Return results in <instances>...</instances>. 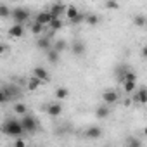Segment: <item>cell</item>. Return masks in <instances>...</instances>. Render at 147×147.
I'll use <instances>...</instances> for the list:
<instances>
[{"instance_id": "cell-8", "label": "cell", "mask_w": 147, "mask_h": 147, "mask_svg": "<svg viewBox=\"0 0 147 147\" xmlns=\"http://www.w3.org/2000/svg\"><path fill=\"white\" fill-rule=\"evenodd\" d=\"M85 137H87L88 140H99V138L102 137V128H100V126L92 125V126H88V128H87Z\"/></svg>"}, {"instance_id": "cell-21", "label": "cell", "mask_w": 147, "mask_h": 147, "mask_svg": "<svg viewBox=\"0 0 147 147\" xmlns=\"http://www.w3.org/2000/svg\"><path fill=\"white\" fill-rule=\"evenodd\" d=\"M14 113L19 114V116H24V114H28V106H26L24 102H16V106H14Z\"/></svg>"}, {"instance_id": "cell-10", "label": "cell", "mask_w": 147, "mask_h": 147, "mask_svg": "<svg viewBox=\"0 0 147 147\" xmlns=\"http://www.w3.org/2000/svg\"><path fill=\"white\" fill-rule=\"evenodd\" d=\"M52 19H54V18L50 16L49 11H42V12L36 14V21H35V23H38V24H42V26L45 28V26H49V23H50Z\"/></svg>"}, {"instance_id": "cell-28", "label": "cell", "mask_w": 147, "mask_h": 147, "mask_svg": "<svg viewBox=\"0 0 147 147\" xmlns=\"http://www.w3.org/2000/svg\"><path fill=\"white\" fill-rule=\"evenodd\" d=\"M42 31H43V26L42 24H38V23H33L31 24V33L33 35H40Z\"/></svg>"}, {"instance_id": "cell-16", "label": "cell", "mask_w": 147, "mask_h": 147, "mask_svg": "<svg viewBox=\"0 0 147 147\" xmlns=\"http://www.w3.org/2000/svg\"><path fill=\"white\" fill-rule=\"evenodd\" d=\"M109 114H111V109H109L107 106H104V104L95 109V116H97L99 119H106V118H109Z\"/></svg>"}, {"instance_id": "cell-35", "label": "cell", "mask_w": 147, "mask_h": 147, "mask_svg": "<svg viewBox=\"0 0 147 147\" xmlns=\"http://www.w3.org/2000/svg\"><path fill=\"white\" fill-rule=\"evenodd\" d=\"M0 40H2V35H0Z\"/></svg>"}, {"instance_id": "cell-20", "label": "cell", "mask_w": 147, "mask_h": 147, "mask_svg": "<svg viewBox=\"0 0 147 147\" xmlns=\"http://www.w3.org/2000/svg\"><path fill=\"white\" fill-rule=\"evenodd\" d=\"M59 59H61V55H59L54 49L47 50V61H49L50 64H57V62H59Z\"/></svg>"}, {"instance_id": "cell-1", "label": "cell", "mask_w": 147, "mask_h": 147, "mask_svg": "<svg viewBox=\"0 0 147 147\" xmlns=\"http://www.w3.org/2000/svg\"><path fill=\"white\" fill-rule=\"evenodd\" d=\"M2 131L7 135V137H14V138H19L23 137V126L18 119H7L4 125H2Z\"/></svg>"}, {"instance_id": "cell-13", "label": "cell", "mask_w": 147, "mask_h": 147, "mask_svg": "<svg viewBox=\"0 0 147 147\" xmlns=\"http://www.w3.org/2000/svg\"><path fill=\"white\" fill-rule=\"evenodd\" d=\"M54 97H55V100H57V102L66 100V99L69 97V90H67L66 87H57V88H55V92H54Z\"/></svg>"}, {"instance_id": "cell-22", "label": "cell", "mask_w": 147, "mask_h": 147, "mask_svg": "<svg viewBox=\"0 0 147 147\" xmlns=\"http://www.w3.org/2000/svg\"><path fill=\"white\" fill-rule=\"evenodd\" d=\"M85 21H87L90 26H97L99 21H100V18H99L97 14H85Z\"/></svg>"}, {"instance_id": "cell-32", "label": "cell", "mask_w": 147, "mask_h": 147, "mask_svg": "<svg viewBox=\"0 0 147 147\" xmlns=\"http://www.w3.org/2000/svg\"><path fill=\"white\" fill-rule=\"evenodd\" d=\"M14 147H26V140L21 138V137L16 138V140H14Z\"/></svg>"}, {"instance_id": "cell-15", "label": "cell", "mask_w": 147, "mask_h": 147, "mask_svg": "<svg viewBox=\"0 0 147 147\" xmlns=\"http://www.w3.org/2000/svg\"><path fill=\"white\" fill-rule=\"evenodd\" d=\"M78 14H80V11H78V7H76V5H66V12H64V16L69 19V23L75 19Z\"/></svg>"}, {"instance_id": "cell-33", "label": "cell", "mask_w": 147, "mask_h": 147, "mask_svg": "<svg viewBox=\"0 0 147 147\" xmlns=\"http://www.w3.org/2000/svg\"><path fill=\"white\" fill-rule=\"evenodd\" d=\"M7 50H9V47H7L5 43H2V42H0V55H4Z\"/></svg>"}, {"instance_id": "cell-27", "label": "cell", "mask_w": 147, "mask_h": 147, "mask_svg": "<svg viewBox=\"0 0 147 147\" xmlns=\"http://www.w3.org/2000/svg\"><path fill=\"white\" fill-rule=\"evenodd\" d=\"M11 12H12V9H11L9 5L0 4V18H9V16H11Z\"/></svg>"}, {"instance_id": "cell-24", "label": "cell", "mask_w": 147, "mask_h": 147, "mask_svg": "<svg viewBox=\"0 0 147 147\" xmlns=\"http://www.w3.org/2000/svg\"><path fill=\"white\" fill-rule=\"evenodd\" d=\"M62 26H64L62 19H52V21L49 23V28H50L52 31H59V30H61Z\"/></svg>"}, {"instance_id": "cell-34", "label": "cell", "mask_w": 147, "mask_h": 147, "mask_svg": "<svg viewBox=\"0 0 147 147\" xmlns=\"http://www.w3.org/2000/svg\"><path fill=\"white\" fill-rule=\"evenodd\" d=\"M7 102V97L4 95V92H2V88H0V104H5Z\"/></svg>"}, {"instance_id": "cell-17", "label": "cell", "mask_w": 147, "mask_h": 147, "mask_svg": "<svg viewBox=\"0 0 147 147\" xmlns=\"http://www.w3.org/2000/svg\"><path fill=\"white\" fill-rule=\"evenodd\" d=\"M67 42L66 40H55L54 43H52V49L57 52V54H61V52H64V50H67Z\"/></svg>"}, {"instance_id": "cell-7", "label": "cell", "mask_w": 147, "mask_h": 147, "mask_svg": "<svg viewBox=\"0 0 147 147\" xmlns=\"http://www.w3.org/2000/svg\"><path fill=\"white\" fill-rule=\"evenodd\" d=\"M47 114L49 116H52V118H57V116H61V113H62V104L61 102H50V104H47Z\"/></svg>"}, {"instance_id": "cell-2", "label": "cell", "mask_w": 147, "mask_h": 147, "mask_svg": "<svg viewBox=\"0 0 147 147\" xmlns=\"http://www.w3.org/2000/svg\"><path fill=\"white\" fill-rule=\"evenodd\" d=\"M19 123H21L24 133H35V131L38 130V121H36L31 114H24V116L19 119Z\"/></svg>"}, {"instance_id": "cell-6", "label": "cell", "mask_w": 147, "mask_h": 147, "mask_svg": "<svg viewBox=\"0 0 147 147\" xmlns=\"http://www.w3.org/2000/svg\"><path fill=\"white\" fill-rule=\"evenodd\" d=\"M33 76H35L36 80H40L43 85H45L47 82H50V73H49L43 66H36V67L33 69Z\"/></svg>"}, {"instance_id": "cell-30", "label": "cell", "mask_w": 147, "mask_h": 147, "mask_svg": "<svg viewBox=\"0 0 147 147\" xmlns=\"http://www.w3.org/2000/svg\"><path fill=\"white\" fill-rule=\"evenodd\" d=\"M83 21H85V14H83V12H80L75 19L71 21V24H80V23H83Z\"/></svg>"}, {"instance_id": "cell-12", "label": "cell", "mask_w": 147, "mask_h": 147, "mask_svg": "<svg viewBox=\"0 0 147 147\" xmlns=\"http://www.w3.org/2000/svg\"><path fill=\"white\" fill-rule=\"evenodd\" d=\"M9 36L11 38H23L24 36V28L23 24H14L9 28Z\"/></svg>"}, {"instance_id": "cell-14", "label": "cell", "mask_w": 147, "mask_h": 147, "mask_svg": "<svg viewBox=\"0 0 147 147\" xmlns=\"http://www.w3.org/2000/svg\"><path fill=\"white\" fill-rule=\"evenodd\" d=\"M42 85H43V83H42L40 80H36L35 76H31V78H28V80H26V88H28L30 92H35V90H38Z\"/></svg>"}, {"instance_id": "cell-4", "label": "cell", "mask_w": 147, "mask_h": 147, "mask_svg": "<svg viewBox=\"0 0 147 147\" xmlns=\"http://www.w3.org/2000/svg\"><path fill=\"white\" fill-rule=\"evenodd\" d=\"M2 92H4V95L7 97V102L16 100V99L21 97V92H19V88H18L14 83H5V85L2 87Z\"/></svg>"}, {"instance_id": "cell-9", "label": "cell", "mask_w": 147, "mask_h": 147, "mask_svg": "<svg viewBox=\"0 0 147 147\" xmlns=\"http://www.w3.org/2000/svg\"><path fill=\"white\" fill-rule=\"evenodd\" d=\"M49 12H50V16L54 19H61V16L66 12V5L64 4H52L50 9H49Z\"/></svg>"}, {"instance_id": "cell-3", "label": "cell", "mask_w": 147, "mask_h": 147, "mask_svg": "<svg viewBox=\"0 0 147 147\" xmlns=\"http://www.w3.org/2000/svg\"><path fill=\"white\" fill-rule=\"evenodd\" d=\"M11 18L16 21V24H23L30 19V11L26 7H16V9H12Z\"/></svg>"}, {"instance_id": "cell-29", "label": "cell", "mask_w": 147, "mask_h": 147, "mask_svg": "<svg viewBox=\"0 0 147 147\" xmlns=\"http://www.w3.org/2000/svg\"><path fill=\"white\" fill-rule=\"evenodd\" d=\"M104 7L113 11V9H119V4H118V2H114V0H109V2H106V4H104Z\"/></svg>"}, {"instance_id": "cell-18", "label": "cell", "mask_w": 147, "mask_h": 147, "mask_svg": "<svg viewBox=\"0 0 147 147\" xmlns=\"http://www.w3.org/2000/svg\"><path fill=\"white\" fill-rule=\"evenodd\" d=\"M135 99H137L140 104H145V102H147V88H145V87H140L138 92L135 94Z\"/></svg>"}, {"instance_id": "cell-23", "label": "cell", "mask_w": 147, "mask_h": 147, "mask_svg": "<svg viewBox=\"0 0 147 147\" xmlns=\"http://www.w3.org/2000/svg\"><path fill=\"white\" fill-rule=\"evenodd\" d=\"M145 23H147V19H145V16H144V14H137V16L133 18V24H135L137 28H144V26H145Z\"/></svg>"}, {"instance_id": "cell-5", "label": "cell", "mask_w": 147, "mask_h": 147, "mask_svg": "<svg viewBox=\"0 0 147 147\" xmlns=\"http://www.w3.org/2000/svg\"><path fill=\"white\" fill-rule=\"evenodd\" d=\"M118 99H119V94H118L114 88H109V90H104V92H102V102H104V106L116 104Z\"/></svg>"}, {"instance_id": "cell-31", "label": "cell", "mask_w": 147, "mask_h": 147, "mask_svg": "<svg viewBox=\"0 0 147 147\" xmlns=\"http://www.w3.org/2000/svg\"><path fill=\"white\" fill-rule=\"evenodd\" d=\"M128 147H142V142L138 138H130L128 140Z\"/></svg>"}, {"instance_id": "cell-11", "label": "cell", "mask_w": 147, "mask_h": 147, "mask_svg": "<svg viewBox=\"0 0 147 147\" xmlns=\"http://www.w3.org/2000/svg\"><path fill=\"white\" fill-rule=\"evenodd\" d=\"M71 50H73V54L75 55H85V50H87V47H85V43L82 42V40H75L71 43Z\"/></svg>"}, {"instance_id": "cell-26", "label": "cell", "mask_w": 147, "mask_h": 147, "mask_svg": "<svg viewBox=\"0 0 147 147\" xmlns=\"http://www.w3.org/2000/svg\"><path fill=\"white\" fill-rule=\"evenodd\" d=\"M123 82H135L137 83V75L133 71H130V69H126V73H125V76H123V80H121V83Z\"/></svg>"}, {"instance_id": "cell-25", "label": "cell", "mask_w": 147, "mask_h": 147, "mask_svg": "<svg viewBox=\"0 0 147 147\" xmlns=\"http://www.w3.org/2000/svg\"><path fill=\"white\" fill-rule=\"evenodd\" d=\"M135 87H137L135 82H123V90H125V94H133V92H135Z\"/></svg>"}, {"instance_id": "cell-19", "label": "cell", "mask_w": 147, "mask_h": 147, "mask_svg": "<svg viewBox=\"0 0 147 147\" xmlns=\"http://www.w3.org/2000/svg\"><path fill=\"white\" fill-rule=\"evenodd\" d=\"M36 47L40 50H50L52 49V43H50L49 38H40V40H36Z\"/></svg>"}]
</instances>
